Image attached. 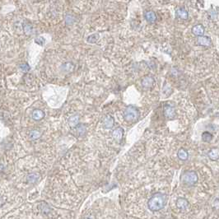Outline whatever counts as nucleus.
Masks as SVG:
<instances>
[{"instance_id": "f257e3e1", "label": "nucleus", "mask_w": 219, "mask_h": 219, "mask_svg": "<svg viewBox=\"0 0 219 219\" xmlns=\"http://www.w3.org/2000/svg\"><path fill=\"white\" fill-rule=\"evenodd\" d=\"M115 212L110 204H94L82 213L80 219H116Z\"/></svg>"}, {"instance_id": "f03ea898", "label": "nucleus", "mask_w": 219, "mask_h": 219, "mask_svg": "<svg viewBox=\"0 0 219 219\" xmlns=\"http://www.w3.org/2000/svg\"><path fill=\"white\" fill-rule=\"evenodd\" d=\"M198 181V175L194 170L184 171L181 175L182 184L186 186H193Z\"/></svg>"}, {"instance_id": "7ed1b4c3", "label": "nucleus", "mask_w": 219, "mask_h": 219, "mask_svg": "<svg viewBox=\"0 0 219 219\" xmlns=\"http://www.w3.org/2000/svg\"><path fill=\"white\" fill-rule=\"evenodd\" d=\"M139 110L134 105H128L123 111V118L128 122L137 121L139 118Z\"/></svg>"}, {"instance_id": "20e7f679", "label": "nucleus", "mask_w": 219, "mask_h": 219, "mask_svg": "<svg viewBox=\"0 0 219 219\" xmlns=\"http://www.w3.org/2000/svg\"><path fill=\"white\" fill-rule=\"evenodd\" d=\"M164 115L166 119H173L175 115V109L170 105H165L163 108Z\"/></svg>"}, {"instance_id": "39448f33", "label": "nucleus", "mask_w": 219, "mask_h": 219, "mask_svg": "<svg viewBox=\"0 0 219 219\" xmlns=\"http://www.w3.org/2000/svg\"><path fill=\"white\" fill-rule=\"evenodd\" d=\"M114 123V118L110 115V114H106L105 117H104V119H103V125L105 127V128H113Z\"/></svg>"}, {"instance_id": "423d86ee", "label": "nucleus", "mask_w": 219, "mask_h": 219, "mask_svg": "<svg viewBox=\"0 0 219 219\" xmlns=\"http://www.w3.org/2000/svg\"><path fill=\"white\" fill-rule=\"evenodd\" d=\"M198 44L201 46H210L212 44V40H211V38L208 36H205V35L198 36Z\"/></svg>"}, {"instance_id": "0eeeda50", "label": "nucleus", "mask_w": 219, "mask_h": 219, "mask_svg": "<svg viewBox=\"0 0 219 219\" xmlns=\"http://www.w3.org/2000/svg\"><path fill=\"white\" fill-rule=\"evenodd\" d=\"M176 16L178 18L182 19V20H187L189 17V12L184 7H179L175 12Z\"/></svg>"}, {"instance_id": "6e6552de", "label": "nucleus", "mask_w": 219, "mask_h": 219, "mask_svg": "<svg viewBox=\"0 0 219 219\" xmlns=\"http://www.w3.org/2000/svg\"><path fill=\"white\" fill-rule=\"evenodd\" d=\"M154 83H155L154 78L151 76H146L142 80V86L143 87H146V88L151 87L154 85Z\"/></svg>"}, {"instance_id": "1a4fd4ad", "label": "nucleus", "mask_w": 219, "mask_h": 219, "mask_svg": "<svg viewBox=\"0 0 219 219\" xmlns=\"http://www.w3.org/2000/svg\"><path fill=\"white\" fill-rule=\"evenodd\" d=\"M123 135V129L121 127H118V128H114V130L112 131V137H114L116 141H120L122 139Z\"/></svg>"}, {"instance_id": "9d476101", "label": "nucleus", "mask_w": 219, "mask_h": 219, "mask_svg": "<svg viewBox=\"0 0 219 219\" xmlns=\"http://www.w3.org/2000/svg\"><path fill=\"white\" fill-rule=\"evenodd\" d=\"M204 27L203 26V25L201 24H198V25H195L194 26H193L192 28V33H193L194 35H197V36H202L204 34Z\"/></svg>"}, {"instance_id": "9b49d317", "label": "nucleus", "mask_w": 219, "mask_h": 219, "mask_svg": "<svg viewBox=\"0 0 219 219\" xmlns=\"http://www.w3.org/2000/svg\"><path fill=\"white\" fill-rule=\"evenodd\" d=\"M144 17L146 21L149 23H154L156 21V14L153 11H147L144 13Z\"/></svg>"}, {"instance_id": "f8f14e48", "label": "nucleus", "mask_w": 219, "mask_h": 219, "mask_svg": "<svg viewBox=\"0 0 219 219\" xmlns=\"http://www.w3.org/2000/svg\"><path fill=\"white\" fill-rule=\"evenodd\" d=\"M31 116H32L33 119H35V120L38 121V120H40V119H42L44 118V112L40 109H35L33 110Z\"/></svg>"}, {"instance_id": "ddd939ff", "label": "nucleus", "mask_w": 219, "mask_h": 219, "mask_svg": "<svg viewBox=\"0 0 219 219\" xmlns=\"http://www.w3.org/2000/svg\"><path fill=\"white\" fill-rule=\"evenodd\" d=\"M40 175L39 173L33 172V173H30V174H29V175H27L26 179H27L28 183H30V184H34V183H35V182H37L38 180L40 179Z\"/></svg>"}, {"instance_id": "4468645a", "label": "nucleus", "mask_w": 219, "mask_h": 219, "mask_svg": "<svg viewBox=\"0 0 219 219\" xmlns=\"http://www.w3.org/2000/svg\"><path fill=\"white\" fill-rule=\"evenodd\" d=\"M177 156L178 158H179V160H181V161H186L187 159H188V157H189V153H188V151L184 149V148L181 147V148H179V151H178Z\"/></svg>"}, {"instance_id": "2eb2a0df", "label": "nucleus", "mask_w": 219, "mask_h": 219, "mask_svg": "<svg viewBox=\"0 0 219 219\" xmlns=\"http://www.w3.org/2000/svg\"><path fill=\"white\" fill-rule=\"evenodd\" d=\"M79 119L80 117L78 114H73V115L69 117V119H68V123H69V125L72 126V127H76L77 124H79Z\"/></svg>"}, {"instance_id": "dca6fc26", "label": "nucleus", "mask_w": 219, "mask_h": 219, "mask_svg": "<svg viewBox=\"0 0 219 219\" xmlns=\"http://www.w3.org/2000/svg\"><path fill=\"white\" fill-rule=\"evenodd\" d=\"M207 156L211 160L213 161H217L218 159V148H212L207 152Z\"/></svg>"}, {"instance_id": "f3484780", "label": "nucleus", "mask_w": 219, "mask_h": 219, "mask_svg": "<svg viewBox=\"0 0 219 219\" xmlns=\"http://www.w3.org/2000/svg\"><path fill=\"white\" fill-rule=\"evenodd\" d=\"M75 128H76L77 133L80 137H82V136H84L86 134V126L83 125V124H77V125L75 127Z\"/></svg>"}, {"instance_id": "a211bd4d", "label": "nucleus", "mask_w": 219, "mask_h": 219, "mask_svg": "<svg viewBox=\"0 0 219 219\" xmlns=\"http://www.w3.org/2000/svg\"><path fill=\"white\" fill-rule=\"evenodd\" d=\"M212 134L211 133H209V132H207V131H205V132H203V133H202V139H203V142H210L211 141H212Z\"/></svg>"}, {"instance_id": "6ab92c4d", "label": "nucleus", "mask_w": 219, "mask_h": 219, "mask_svg": "<svg viewBox=\"0 0 219 219\" xmlns=\"http://www.w3.org/2000/svg\"><path fill=\"white\" fill-rule=\"evenodd\" d=\"M99 40V35L97 33L96 34H92V35H89L88 37L86 38V41L90 43V44H95Z\"/></svg>"}, {"instance_id": "aec40b11", "label": "nucleus", "mask_w": 219, "mask_h": 219, "mask_svg": "<svg viewBox=\"0 0 219 219\" xmlns=\"http://www.w3.org/2000/svg\"><path fill=\"white\" fill-rule=\"evenodd\" d=\"M40 136H41V133H40L39 130H37V129H35V130L30 131V134H29V137H30V138L31 140L38 139V138L40 137Z\"/></svg>"}, {"instance_id": "412c9836", "label": "nucleus", "mask_w": 219, "mask_h": 219, "mask_svg": "<svg viewBox=\"0 0 219 219\" xmlns=\"http://www.w3.org/2000/svg\"><path fill=\"white\" fill-rule=\"evenodd\" d=\"M75 19L74 16L71 15V14H67L65 17V22L67 25H72L74 22Z\"/></svg>"}, {"instance_id": "4be33fe9", "label": "nucleus", "mask_w": 219, "mask_h": 219, "mask_svg": "<svg viewBox=\"0 0 219 219\" xmlns=\"http://www.w3.org/2000/svg\"><path fill=\"white\" fill-rule=\"evenodd\" d=\"M73 68H74V66H73V64L72 63H66L64 64H63V68H65L66 72L72 71L73 69Z\"/></svg>"}, {"instance_id": "5701e85b", "label": "nucleus", "mask_w": 219, "mask_h": 219, "mask_svg": "<svg viewBox=\"0 0 219 219\" xmlns=\"http://www.w3.org/2000/svg\"><path fill=\"white\" fill-rule=\"evenodd\" d=\"M24 31H25L26 34H30L31 31H32V27H31V26L29 25V24L25 25V26H24Z\"/></svg>"}, {"instance_id": "b1692460", "label": "nucleus", "mask_w": 219, "mask_h": 219, "mask_svg": "<svg viewBox=\"0 0 219 219\" xmlns=\"http://www.w3.org/2000/svg\"><path fill=\"white\" fill-rule=\"evenodd\" d=\"M20 68H21L22 71H24V72H27V71L30 70V67H29V65L26 63H21V65H20Z\"/></svg>"}, {"instance_id": "393cba45", "label": "nucleus", "mask_w": 219, "mask_h": 219, "mask_svg": "<svg viewBox=\"0 0 219 219\" xmlns=\"http://www.w3.org/2000/svg\"><path fill=\"white\" fill-rule=\"evenodd\" d=\"M35 42H36L37 44H40V45H42V44H44V38H42V37L38 38V39H36V40H35Z\"/></svg>"}, {"instance_id": "a878e982", "label": "nucleus", "mask_w": 219, "mask_h": 219, "mask_svg": "<svg viewBox=\"0 0 219 219\" xmlns=\"http://www.w3.org/2000/svg\"><path fill=\"white\" fill-rule=\"evenodd\" d=\"M207 219H217V217H216L215 218H214V217H213L212 218H207Z\"/></svg>"}]
</instances>
